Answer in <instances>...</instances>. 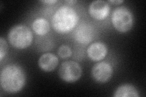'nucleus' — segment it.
Masks as SVG:
<instances>
[{
  "mask_svg": "<svg viewBox=\"0 0 146 97\" xmlns=\"http://www.w3.org/2000/svg\"><path fill=\"white\" fill-rule=\"evenodd\" d=\"M8 51V46L6 40L3 37L0 38V60L2 61Z\"/></svg>",
  "mask_w": 146,
  "mask_h": 97,
  "instance_id": "14",
  "label": "nucleus"
},
{
  "mask_svg": "<svg viewBox=\"0 0 146 97\" xmlns=\"http://www.w3.org/2000/svg\"><path fill=\"white\" fill-rule=\"evenodd\" d=\"M108 2L114 4V5H119V4L124 3V1H123V0H109Z\"/></svg>",
  "mask_w": 146,
  "mask_h": 97,
  "instance_id": "15",
  "label": "nucleus"
},
{
  "mask_svg": "<svg viewBox=\"0 0 146 97\" xmlns=\"http://www.w3.org/2000/svg\"><path fill=\"white\" fill-rule=\"evenodd\" d=\"M113 69L111 64L107 62H100L93 67L91 76L93 79L99 83L107 82L113 76Z\"/></svg>",
  "mask_w": 146,
  "mask_h": 97,
  "instance_id": "6",
  "label": "nucleus"
},
{
  "mask_svg": "<svg viewBox=\"0 0 146 97\" xmlns=\"http://www.w3.org/2000/svg\"><path fill=\"white\" fill-rule=\"evenodd\" d=\"M77 2V1H76V0H66V1H65V3L68 4H70V5H74Z\"/></svg>",
  "mask_w": 146,
  "mask_h": 97,
  "instance_id": "17",
  "label": "nucleus"
},
{
  "mask_svg": "<svg viewBox=\"0 0 146 97\" xmlns=\"http://www.w3.org/2000/svg\"><path fill=\"white\" fill-rule=\"evenodd\" d=\"M0 82L2 89L5 92L9 94L17 93L25 84V73L18 65L9 64L2 69Z\"/></svg>",
  "mask_w": 146,
  "mask_h": 97,
  "instance_id": "1",
  "label": "nucleus"
},
{
  "mask_svg": "<svg viewBox=\"0 0 146 97\" xmlns=\"http://www.w3.org/2000/svg\"><path fill=\"white\" fill-rule=\"evenodd\" d=\"M72 50L70 47L67 45H62L57 50V54L62 59L70 58L72 55Z\"/></svg>",
  "mask_w": 146,
  "mask_h": 97,
  "instance_id": "13",
  "label": "nucleus"
},
{
  "mask_svg": "<svg viewBox=\"0 0 146 97\" xmlns=\"http://www.w3.org/2000/svg\"><path fill=\"white\" fill-rule=\"evenodd\" d=\"M108 52L107 46L102 42H96L91 44L87 49V54L90 59L99 61L103 59Z\"/></svg>",
  "mask_w": 146,
  "mask_h": 97,
  "instance_id": "8",
  "label": "nucleus"
},
{
  "mask_svg": "<svg viewBox=\"0 0 146 97\" xmlns=\"http://www.w3.org/2000/svg\"><path fill=\"white\" fill-rule=\"evenodd\" d=\"M88 11L90 16L96 20H103L110 13V7L107 2L102 0H97L91 2Z\"/></svg>",
  "mask_w": 146,
  "mask_h": 97,
  "instance_id": "7",
  "label": "nucleus"
},
{
  "mask_svg": "<svg viewBox=\"0 0 146 97\" xmlns=\"http://www.w3.org/2000/svg\"><path fill=\"white\" fill-rule=\"evenodd\" d=\"M82 75L80 64L74 61L63 62L59 67L58 75L63 81L72 83L78 81Z\"/></svg>",
  "mask_w": 146,
  "mask_h": 97,
  "instance_id": "5",
  "label": "nucleus"
},
{
  "mask_svg": "<svg viewBox=\"0 0 146 97\" xmlns=\"http://www.w3.org/2000/svg\"><path fill=\"white\" fill-rule=\"evenodd\" d=\"M78 20L79 16L74 9L68 6H63L54 14L52 25L58 33L65 34L74 28Z\"/></svg>",
  "mask_w": 146,
  "mask_h": 97,
  "instance_id": "2",
  "label": "nucleus"
},
{
  "mask_svg": "<svg viewBox=\"0 0 146 97\" xmlns=\"http://www.w3.org/2000/svg\"><path fill=\"white\" fill-rule=\"evenodd\" d=\"M139 96L136 87L129 84L119 86L114 94V96L115 97H139Z\"/></svg>",
  "mask_w": 146,
  "mask_h": 97,
  "instance_id": "11",
  "label": "nucleus"
},
{
  "mask_svg": "<svg viewBox=\"0 0 146 97\" xmlns=\"http://www.w3.org/2000/svg\"><path fill=\"white\" fill-rule=\"evenodd\" d=\"M7 38L13 48L18 49H26L33 41V35L29 27L25 25H17L9 30Z\"/></svg>",
  "mask_w": 146,
  "mask_h": 97,
  "instance_id": "3",
  "label": "nucleus"
},
{
  "mask_svg": "<svg viewBox=\"0 0 146 97\" xmlns=\"http://www.w3.org/2000/svg\"><path fill=\"white\" fill-rule=\"evenodd\" d=\"M75 38L81 43L87 44L93 40V30L88 25L82 24L76 31Z\"/></svg>",
  "mask_w": 146,
  "mask_h": 97,
  "instance_id": "10",
  "label": "nucleus"
},
{
  "mask_svg": "<svg viewBox=\"0 0 146 97\" xmlns=\"http://www.w3.org/2000/svg\"><path fill=\"white\" fill-rule=\"evenodd\" d=\"M111 22L114 27L117 31L125 33L130 31L133 27V15L126 7H118L112 13Z\"/></svg>",
  "mask_w": 146,
  "mask_h": 97,
  "instance_id": "4",
  "label": "nucleus"
},
{
  "mask_svg": "<svg viewBox=\"0 0 146 97\" xmlns=\"http://www.w3.org/2000/svg\"><path fill=\"white\" fill-rule=\"evenodd\" d=\"M41 2L43 3L51 4H54V3H57V0H43V1H41Z\"/></svg>",
  "mask_w": 146,
  "mask_h": 97,
  "instance_id": "16",
  "label": "nucleus"
},
{
  "mask_svg": "<svg viewBox=\"0 0 146 97\" xmlns=\"http://www.w3.org/2000/svg\"><path fill=\"white\" fill-rule=\"evenodd\" d=\"M32 26L35 33L40 36L46 35L50 29L48 21L43 18H36L33 21Z\"/></svg>",
  "mask_w": 146,
  "mask_h": 97,
  "instance_id": "12",
  "label": "nucleus"
},
{
  "mask_svg": "<svg viewBox=\"0 0 146 97\" xmlns=\"http://www.w3.org/2000/svg\"><path fill=\"white\" fill-rule=\"evenodd\" d=\"M38 66L44 72H52L56 69L58 64L57 56L51 53L43 54L38 59Z\"/></svg>",
  "mask_w": 146,
  "mask_h": 97,
  "instance_id": "9",
  "label": "nucleus"
}]
</instances>
